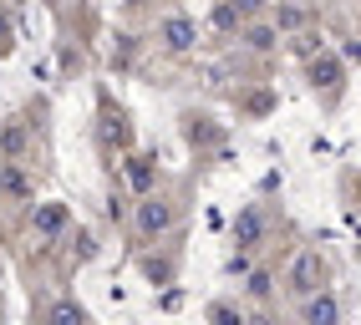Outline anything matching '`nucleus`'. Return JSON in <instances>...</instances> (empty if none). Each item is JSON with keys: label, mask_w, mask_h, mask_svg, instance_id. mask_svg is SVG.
<instances>
[{"label": "nucleus", "mask_w": 361, "mask_h": 325, "mask_svg": "<svg viewBox=\"0 0 361 325\" xmlns=\"http://www.w3.org/2000/svg\"><path fill=\"white\" fill-rule=\"evenodd\" d=\"M188 36H194V31H188V20H168V46H173V51H183Z\"/></svg>", "instance_id": "nucleus-4"}, {"label": "nucleus", "mask_w": 361, "mask_h": 325, "mask_svg": "<svg viewBox=\"0 0 361 325\" xmlns=\"http://www.w3.org/2000/svg\"><path fill=\"white\" fill-rule=\"evenodd\" d=\"M321 280H326L321 254H300L295 269H290V290H295V295H316V290H321Z\"/></svg>", "instance_id": "nucleus-1"}, {"label": "nucleus", "mask_w": 361, "mask_h": 325, "mask_svg": "<svg viewBox=\"0 0 361 325\" xmlns=\"http://www.w3.org/2000/svg\"><path fill=\"white\" fill-rule=\"evenodd\" d=\"M341 320V305H336V295H316L305 305V325H336Z\"/></svg>", "instance_id": "nucleus-2"}, {"label": "nucleus", "mask_w": 361, "mask_h": 325, "mask_svg": "<svg viewBox=\"0 0 361 325\" xmlns=\"http://www.w3.org/2000/svg\"><path fill=\"white\" fill-rule=\"evenodd\" d=\"M56 325H82V315L71 310V305H61V310H56Z\"/></svg>", "instance_id": "nucleus-5"}, {"label": "nucleus", "mask_w": 361, "mask_h": 325, "mask_svg": "<svg viewBox=\"0 0 361 325\" xmlns=\"http://www.w3.org/2000/svg\"><path fill=\"white\" fill-rule=\"evenodd\" d=\"M168 219H173V214H168V203L148 198V208H142V229H148V234H153V229H168Z\"/></svg>", "instance_id": "nucleus-3"}]
</instances>
